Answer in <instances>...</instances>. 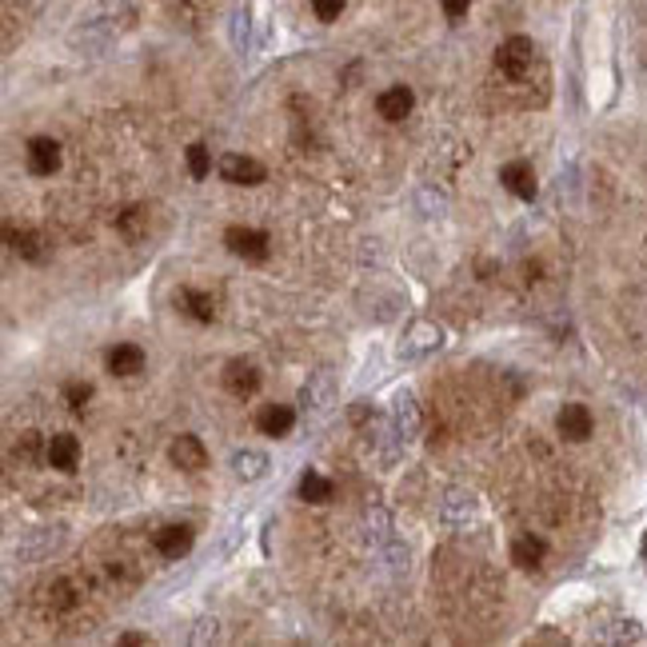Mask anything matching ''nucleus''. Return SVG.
<instances>
[{"label":"nucleus","mask_w":647,"mask_h":647,"mask_svg":"<svg viewBox=\"0 0 647 647\" xmlns=\"http://www.w3.org/2000/svg\"><path fill=\"white\" fill-rule=\"evenodd\" d=\"M591 428H596V420H591L588 404H564L556 412V431L564 439H572V444H583V439H591Z\"/></svg>","instance_id":"9"},{"label":"nucleus","mask_w":647,"mask_h":647,"mask_svg":"<svg viewBox=\"0 0 647 647\" xmlns=\"http://www.w3.org/2000/svg\"><path fill=\"white\" fill-rule=\"evenodd\" d=\"M88 399H92V383H88V380H68V383H64V404H68L72 412H80Z\"/></svg>","instance_id":"29"},{"label":"nucleus","mask_w":647,"mask_h":647,"mask_svg":"<svg viewBox=\"0 0 647 647\" xmlns=\"http://www.w3.org/2000/svg\"><path fill=\"white\" fill-rule=\"evenodd\" d=\"M120 647H140V643H148V635H140V631H124V635L116 639Z\"/></svg>","instance_id":"33"},{"label":"nucleus","mask_w":647,"mask_h":647,"mask_svg":"<svg viewBox=\"0 0 647 647\" xmlns=\"http://www.w3.org/2000/svg\"><path fill=\"white\" fill-rule=\"evenodd\" d=\"M296 423V412L288 404H264L260 412H256V428L264 431V436H288Z\"/></svg>","instance_id":"20"},{"label":"nucleus","mask_w":647,"mask_h":647,"mask_svg":"<svg viewBox=\"0 0 647 647\" xmlns=\"http://www.w3.org/2000/svg\"><path fill=\"white\" fill-rule=\"evenodd\" d=\"M643 559H647V535H643Z\"/></svg>","instance_id":"34"},{"label":"nucleus","mask_w":647,"mask_h":647,"mask_svg":"<svg viewBox=\"0 0 647 647\" xmlns=\"http://www.w3.org/2000/svg\"><path fill=\"white\" fill-rule=\"evenodd\" d=\"M8 248L28 264H44L48 260V244H44V236H40L36 228H8Z\"/></svg>","instance_id":"16"},{"label":"nucleus","mask_w":647,"mask_h":647,"mask_svg":"<svg viewBox=\"0 0 647 647\" xmlns=\"http://www.w3.org/2000/svg\"><path fill=\"white\" fill-rule=\"evenodd\" d=\"M543 556H548V543H543L540 535H532V532L516 535V543H511V564L524 567V572H540Z\"/></svg>","instance_id":"17"},{"label":"nucleus","mask_w":647,"mask_h":647,"mask_svg":"<svg viewBox=\"0 0 647 647\" xmlns=\"http://www.w3.org/2000/svg\"><path fill=\"white\" fill-rule=\"evenodd\" d=\"M48 468H56V471H76V463H80V439L72 436V431H56L52 439H48Z\"/></svg>","instance_id":"15"},{"label":"nucleus","mask_w":647,"mask_h":647,"mask_svg":"<svg viewBox=\"0 0 647 647\" xmlns=\"http://www.w3.org/2000/svg\"><path fill=\"white\" fill-rule=\"evenodd\" d=\"M220 380H224V388H228L236 399H248V396H256V391H260L264 375H260V367H256L252 359H228V364H224V372H220Z\"/></svg>","instance_id":"7"},{"label":"nucleus","mask_w":647,"mask_h":647,"mask_svg":"<svg viewBox=\"0 0 647 647\" xmlns=\"http://www.w3.org/2000/svg\"><path fill=\"white\" fill-rule=\"evenodd\" d=\"M268 455L256 452V447H244V452L232 455V471H236V479H244V484H256V479L268 476Z\"/></svg>","instance_id":"22"},{"label":"nucleus","mask_w":647,"mask_h":647,"mask_svg":"<svg viewBox=\"0 0 647 647\" xmlns=\"http://www.w3.org/2000/svg\"><path fill=\"white\" fill-rule=\"evenodd\" d=\"M468 4H471V0H444L447 20H460V16H468Z\"/></svg>","instance_id":"32"},{"label":"nucleus","mask_w":647,"mask_h":647,"mask_svg":"<svg viewBox=\"0 0 647 647\" xmlns=\"http://www.w3.org/2000/svg\"><path fill=\"white\" fill-rule=\"evenodd\" d=\"M192 543H196L192 524H164L156 535H152V548H156L164 559H184L192 551Z\"/></svg>","instance_id":"8"},{"label":"nucleus","mask_w":647,"mask_h":647,"mask_svg":"<svg viewBox=\"0 0 647 647\" xmlns=\"http://www.w3.org/2000/svg\"><path fill=\"white\" fill-rule=\"evenodd\" d=\"M108 372L128 380V375H140L144 372V348L140 343H116L108 351Z\"/></svg>","instance_id":"19"},{"label":"nucleus","mask_w":647,"mask_h":647,"mask_svg":"<svg viewBox=\"0 0 647 647\" xmlns=\"http://www.w3.org/2000/svg\"><path fill=\"white\" fill-rule=\"evenodd\" d=\"M184 160H188L192 180H204V176L212 172V152H208V144H200V140L184 148Z\"/></svg>","instance_id":"27"},{"label":"nucleus","mask_w":647,"mask_h":647,"mask_svg":"<svg viewBox=\"0 0 647 647\" xmlns=\"http://www.w3.org/2000/svg\"><path fill=\"white\" fill-rule=\"evenodd\" d=\"M12 455L20 463H40V460H48V444L44 439H40V431H20V436H16V444H12Z\"/></svg>","instance_id":"25"},{"label":"nucleus","mask_w":647,"mask_h":647,"mask_svg":"<svg viewBox=\"0 0 647 647\" xmlns=\"http://www.w3.org/2000/svg\"><path fill=\"white\" fill-rule=\"evenodd\" d=\"M148 212H152V208H144V204L124 208V212L116 216V232H120L124 240H140L144 228H148Z\"/></svg>","instance_id":"26"},{"label":"nucleus","mask_w":647,"mask_h":647,"mask_svg":"<svg viewBox=\"0 0 647 647\" xmlns=\"http://www.w3.org/2000/svg\"><path fill=\"white\" fill-rule=\"evenodd\" d=\"M44 604H48V611H52V615H60V611H72V607L80 604V591H76V583H72V580H64V575H60V580H52V583H48V588H44Z\"/></svg>","instance_id":"23"},{"label":"nucleus","mask_w":647,"mask_h":647,"mask_svg":"<svg viewBox=\"0 0 647 647\" xmlns=\"http://www.w3.org/2000/svg\"><path fill=\"white\" fill-rule=\"evenodd\" d=\"M312 12H316V20L332 24V20H340V12H343V0H312Z\"/></svg>","instance_id":"31"},{"label":"nucleus","mask_w":647,"mask_h":647,"mask_svg":"<svg viewBox=\"0 0 647 647\" xmlns=\"http://www.w3.org/2000/svg\"><path fill=\"white\" fill-rule=\"evenodd\" d=\"M168 460H172V468H180V471H204L208 468V447L200 444L196 436H176L172 444H168Z\"/></svg>","instance_id":"12"},{"label":"nucleus","mask_w":647,"mask_h":647,"mask_svg":"<svg viewBox=\"0 0 647 647\" xmlns=\"http://www.w3.org/2000/svg\"><path fill=\"white\" fill-rule=\"evenodd\" d=\"M367 535H372L380 548L391 543V516L383 508H367Z\"/></svg>","instance_id":"28"},{"label":"nucleus","mask_w":647,"mask_h":647,"mask_svg":"<svg viewBox=\"0 0 647 647\" xmlns=\"http://www.w3.org/2000/svg\"><path fill=\"white\" fill-rule=\"evenodd\" d=\"M60 540H64V527H36V532H28L20 543H16L12 556H16V564H36V559H44Z\"/></svg>","instance_id":"10"},{"label":"nucleus","mask_w":647,"mask_h":647,"mask_svg":"<svg viewBox=\"0 0 647 647\" xmlns=\"http://www.w3.org/2000/svg\"><path fill=\"white\" fill-rule=\"evenodd\" d=\"M439 340H444V332H439V324H431V320H412L404 332V340H399L396 356L399 359H423L431 356V351L439 348Z\"/></svg>","instance_id":"3"},{"label":"nucleus","mask_w":647,"mask_h":647,"mask_svg":"<svg viewBox=\"0 0 647 647\" xmlns=\"http://www.w3.org/2000/svg\"><path fill=\"white\" fill-rule=\"evenodd\" d=\"M224 244H228L232 256H240V260H248V264H264L268 260V252H272L268 232L244 228V224H232V228L224 232Z\"/></svg>","instance_id":"2"},{"label":"nucleus","mask_w":647,"mask_h":647,"mask_svg":"<svg viewBox=\"0 0 647 647\" xmlns=\"http://www.w3.org/2000/svg\"><path fill=\"white\" fill-rule=\"evenodd\" d=\"M412 104H415V96H412V88H404V84H396V88H383L380 96H375V112H380L388 124H396V120H404L407 112H412Z\"/></svg>","instance_id":"18"},{"label":"nucleus","mask_w":647,"mask_h":647,"mask_svg":"<svg viewBox=\"0 0 647 647\" xmlns=\"http://www.w3.org/2000/svg\"><path fill=\"white\" fill-rule=\"evenodd\" d=\"M24 164L32 176H52L60 168V144L52 136H32L28 148H24Z\"/></svg>","instance_id":"11"},{"label":"nucleus","mask_w":647,"mask_h":647,"mask_svg":"<svg viewBox=\"0 0 647 647\" xmlns=\"http://www.w3.org/2000/svg\"><path fill=\"white\" fill-rule=\"evenodd\" d=\"M335 495V484L327 476H320V471H304L300 476V500L304 503H332Z\"/></svg>","instance_id":"24"},{"label":"nucleus","mask_w":647,"mask_h":647,"mask_svg":"<svg viewBox=\"0 0 647 647\" xmlns=\"http://www.w3.org/2000/svg\"><path fill=\"white\" fill-rule=\"evenodd\" d=\"M500 184L511 192V196H519V200H535V168L527 164V160H511V164H503L500 168Z\"/></svg>","instance_id":"13"},{"label":"nucleus","mask_w":647,"mask_h":647,"mask_svg":"<svg viewBox=\"0 0 647 647\" xmlns=\"http://www.w3.org/2000/svg\"><path fill=\"white\" fill-rule=\"evenodd\" d=\"M216 635H220V623H216L212 615H200V619L192 623V631H188V643H212Z\"/></svg>","instance_id":"30"},{"label":"nucleus","mask_w":647,"mask_h":647,"mask_svg":"<svg viewBox=\"0 0 647 647\" xmlns=\"http://www.w3.org/2000/svg\"><path fill=\"white\" fill-rule=\"evenodd\" d=\"M216 168H220V180L244 184V188H256V184L268 180V168H264L256 156H240V152H224Z\"/></svg>","instance_id":"4"},{"label":"nucleus","mask_w":647,"mask_h":647,"mask_svg":"<svg viewBox=\"0 0 647 647\" xmlns=\"http://www.w3.org/2000/svg\"><path fill=\"white\" fill-rule=\"evenodd\" d=\"M176 308H180L188 320H196V324H212L216 320L212 292H200V288H176Z\"/></svg>","instance_id":"14"},{"label":"nucleus","mask_w":647,"mask_h":647,"mask_svg":"<svg viewBox=\"0 0 647 647\" xmlns=\"http://www.w3.org/2000/svg\"><path fill=\"white\" fill-rule=\"evenodd\" d=\"M391 428L399 431V439H404V444L420 439V431H423L420 404H415V396L407 388H399L396 396H391Z\"/></svg>","instance_id":"5"},{"label":"nucleus","mask_w":647,"mask_h":647,"mask_svg":"<svg viewBox=\"0 0 647 647\" xmlns=\"http://www.w3.org/2000/svg\"><path fill=\"white\" fill-rule=\"evenodd\" d=\"M439 516H444V524H452V527L468 524V519L476 516V500H471V492H460V487H452V492L439 500Z\"/></svg>","instance_id":"21"},{"label":"nucleus","mask_w":647,"mask_h":647,"mask_svg":"<svg viewBox=\"0 0 647 647\" xmlns=\"http://www.w3.org/2000/svg\"><path fill=\"white\" fill-rule=\"evenodd\" d=\"M535 60V44L527 36H508L500 48H495V72L508 80H524L527 68Z\"/></svg>","instance_id":"1"},{"label":"nucleus","mask_w":647,"mask_h":647,"mask_svg":"<svg viewBox=\"0 0 647 647\" xmlns=\"http://www.w3.org/2000/svg\"><path fill=\"white\" fill-rule=\"evenodd\" d=\"M335 404V372L332 367H316L300 388V407L304 412H324Z\"/></svg>","instance_id":"6"}]
</instances>
